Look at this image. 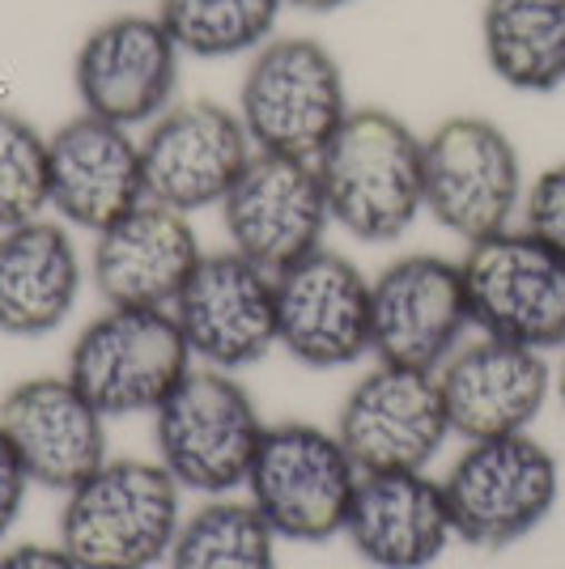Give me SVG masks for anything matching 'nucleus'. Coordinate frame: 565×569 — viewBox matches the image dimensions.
Masks as SVG:
<instances>
[{"label":"nucleus","instance_id":"1","mask_svg":"<svg viewBox=\"0 0 565 569\" xmlns=\"http://www.w3.org/2000/svg\"><path fill=\"white\" fill-rule=\"evenodd\" d=\"M315 167L331 226L357 242H396L425 213L422 137L387 107H354Z\"/></svg>","mask_w":565,"mask_h":569},{"label":"nucleus","instance_id":"2","mask_svg":"<svg viewBox=\"0 0 565 569\" xmlns=\"http://www.w3.org/2000/svg\"><path fill=\"white\" fill-rule=\"evenodd\" d=\"M179 485L153 459H107L65 493L60 548L81 569H158L184 522Z\"/></svg>","mask_w":565,"mask_h":569},{"label":"nucleus","instance_id":"3","mask_svg":"<svg viewBox=\"0 0 565 569\" xmlns=\"http://www.w3.org/2000/svg\"><path fill=\"white\" fill-rule=\"evenodd\" d=\"M235 111L259 153L315 162L354 102L328 43L310 34H272L251 51Z\"/></svg>","mask_w":565,"mask_h":569},{"label":"nucleus","instance_id":"4","mask_svg":"<svg viewBox=\"0 0 565 569\" xmlns=\"http://www.w3.org/2000/svg\"><path fill=\"white\" fill-rule=\"evenodd\" d=\"M264 429L251 391L212 366H191L153 412L158 463L179 489L205 498H230L247 485Z\"/></svg>","mask_w":565,"mask_h":569},{"label":"nucleus","instance_id":"5","mask_svg":"<svg viewBox=\"0 0 565 569\" xmlns=\"http://www.w3.org/2000/svg\"><path fill=\"white\" fill-rule=\"evenodd\" d=\"M455 540L468 548H511L548 522L562 498V463L532 433L468 442L443 476Z\"/></svg>","mask_w":565,"mask_h":569},{"label":"nucleus","instance_id":"6","mask_svg":"<svg viewBox=\"0 0 565 569\" xmlns=\"http://www.w3.org/2000/svg\"><path fill=\"white\" fill-rule=\"evenodd\" d=\"M357 480L361 472L336 429L281 421L264 429L242 489L264 522L277 531V540L328 545L345 536Z\"/></svg>","mask_w":565,"mask_h":569},{"label":"nucleus","instance_id":"7","mask_svg":"<svg viewBox=\"0 0 565 569\" xmlns=\"http://www.w3.org/2000/svg\"><path fill=\"white\" fill-rule=\"evenodd\" d=\"M425 213L459 242L511 230L523 213V153L489 116H447L422 137Z\"/></svg>","mask_w":565,"mask_h":569},{"label":"nucleus","instance_id":"8","mask_svg":"<svg viewBox=\"0 0 565 569\" xmlns=\"http://www.w3.org/2000/svg\"><path fill=\"white\" fill-rule=\"evenodd\" d=\"M196 357L170 310L107 307L69 349V382L111 417H153Z\"/></svg>","mask_w":565,"mask_h":569},{"label":"nucleus","instance_id":"9","mask_svg":"<svg viewBox=\"0 0 565 569\" xmlns=\"http://www.w3.org/2000/svg\"><path fill=\"white\" fill-rule=\"evenodd\" d=\"M472 328L523 349H565V256L527 226L468 242L464 251Z\"/></svg>","mask_w":565,"mask_h":569},{"label":"nucleus","instance_id":"10","mask_svg":"<svg viewBox=\"0 0 565 569\" xmlns=\"http://www.w3.org/2000/svg\"><path fill=\"white\" fill-rule=\"evenodd\" d=\"M184 48L158 13H116L98 22L72 56V90L81 111L119 128H149L175 107Z\"/></svg>","mask_w":565,"mask_h":569},{"label":"nucleus","instance_id":"11","mask_svg":"<svg viewBox=\"0 0 565 569\" xmlns=\"http://www.w3.org/2000/svg\"><path fill=\"white\" fill-rule=\"evenodd\" d=\"M468 328L472 310L459 260L413 251L370 281V353L383 366L438 375Z\"/></svg>","mask_w":565,"mask_h":569},{"label":"nucleus","instance_id":"12","mask_svg":"<svg viewBox=\"0 0 565 569\" xmlns=\"http://www.w3.org/2000/svg\"><path fill=\"white\" fill-rule=\"evenodd\" d=\"M251 158L256 144L235 107L212 98L175 102L141 137L145 196L188 217L221 209Z\"/></svg>","mask_w":565,"mask_h":569},{"label":"nucleus","instance_id":"13","mask_svg":"<svg viewBox=\"0 0 565 569\" xmlns=\"http://www.w3.org/2000/svg\"><path fill=\"white\" fill-rule=\"evenodd\" d=\"M336 438L357 472H425L450 438L438 375L378 361L345 391Z\"/></svg>","mask_w":565,"mask_h":569},{"label":"nucleus","instance_id":"14","mask_svg":"<svg viewBox=\"0 0 565 569\" xmlns=\"http://www.w3.org/2000/svg\"><path fill=\"white\" fill-rule=\"evenodd\" d=\"M230 251L268 268L272 277L324 247L331 226L319 167L307 158L259 153L221 200Z\"/></svg>","mask_w":565,"mask_h":569},{"label":"nucleus","instance_id":"15","mask_svg":"<svg viewBox=\"0 0 565 569\" xmlns=\"http://www.w3.org/2000/svg\"><path fill=\"white\" fill-rule=\"evenodd\" d=\"M170 315L196 366L235 375L277 349V277L238 251H212Z\"/></svg>","mask_w":565,"mask_h":569},{"label":"nucleus","instance_id":"16","mask_svg":"<svg viewBox=\"0 0 565 569\" xmlns=\"http://www.w3.org/2000/svg\"><path fill=\"white\" fill-rule=\"evenodd\" d=\"M277 349L310 370H345L370 357V277L331 247L281 268Z\"/></svg>","mask_w":565,"mask_h":569},{"label":"nucleus","instance_id":"17","mask_svg":"<svg viewBox=\"0 0 565 569\" xmlns=\"http://www.w3.org/2000/svg\"><path fill=\"white\" fill-rule=\"evenodd\" d=\"M450 433L464 442L527 433L553 396V366L541 349L480 336L438 366Z\"/></svg>","mask_w":565,"mask_h":569},{"label":"nucleus","instance_id":"18","mask_svg":"<svg viewBox=\"0 0 565 569\" xmlns=\"http://www.w3.org/2000/svg\"><path fill=\"white\" fill-rule=\"evenodd\" d=\"M200 260L205 251L191 217L158 200H141L132 213L95 234L90 281L107 307L170 310Z\"/></svg>","mask_w":565,"mask_h":569},{"label":"nucleus","instance_id":"19","mask_svg":"<svg viewBox=\"0 0 565 569\" xmlns=\"http://www.w3.org/2000/svg\"><path fill=\"white\" fill-rule=\"evenodd\" d=\"M48 183L51 213L90 234L149 200L141 141L132 137V128H119L90 111L65 119L48 137Z\"/></svg>","mask_w":565,"mask_h":569},{"label":"nucleus","instance_id":"20","mask_svg":"<svg viewBox=\"0 0 565 569\" xmlns=\"http://www.w3.org/2000/svg\"><path fill=\"white\" fill-rule=\"evenodd\" d=\"M0 429L39 489L69 493L107 455V417L86 400L69 375H39L13 382L0 400Z\"/></svg>","mask_w":565,"mask_h":569},{"label":"nucleus","instance_id":"21","mask_svg":"<svg viewBox=\"0 0 565 569\" xmlns=\"http://www.w3.org/2000/svg\"><path fill=\"white\" fill-rule=\"evenodd\" d=\"M345 540L375 569H429L455 540L443 480L429 472H361Z\"/></svg>","mask_w":565,"mask_h":569},{"label":"nucleus","instance_id":"22","mask_svg":"<svg viewBox=\"0 0 565 569\" xmlns=\"http://www.w3.org/2000/svg\"><path fill=\"white\" fill-rule=\"evenodd\" d=\"M81 251L65 221L34 217L0 230V332L34 340L65 328L81 298Z\"/></svg>","mask_w":565,"mask_h":569},{"label":"nucleus","instance_id":"23","mask_svg":"<svg viewBox=\"0 0 565 569\" xmlns=\"http://www.w3.org/2000/svg\"><path fill=\"white\" fill-rule=\"evenodd\" d=\"M480 51L515 94H557L565 86V0H485Z\"/></svg>","mask_w":565,"mask_h":569},{"label":"nucleus","instance_id":"24","mask_svg":"<svg viewBox=\"0 0 565 569\" xmlns=\"http://www.w3.org/2000/svg\"><path fill=\"white\" fill-rule=\"evenodd\" d=\"M277 531L247 498H209L179 522L166 569H277Z\"/></svg>","mask_w":565,"mask_h":569},{"label":"nucleus","instance_id":"25","mask_svg":"<svg viewBox=\"0 0 565 569\" xmlns=\"http://www.w3.org/2000/svg\"><path fill=\"white\" fill-rule=\"evenodd\" d=\"M285 0H158V18L191 60L259 51L281 22Z\"/></svg>","mask_w":565,"mask_h":569},{"label":"nucleus","instance_id":"26","mask_svg":"<svg viewBox=\"0 0 565 569\" xmlns=\"http://www.w3.org/2000/svg\"><path fill=\"white\" fill-rule=\"evenodd\" d=\"M48 209V137L22 111L0 107V230L26 226Z\"/></svg>","mask_w":565,"mask_h":569},{"label":"nucleus","instance_id":"27","mask_svg":"<svg viewBox=\"0 0 565 569\" xmlns=\"http://www.w3.org/2000/svg\"><path fill=\"white\" fill-rule=\"evenodd\" d=\"M523 226L565 256V162L541 170L523 196Z\"/></svg>","mask_w":565,"mask_h":569},{"label":"nucleus","instance_id":"28","mask_svg":"<svg viewBox=\"0 0 565 569\" xmlns=\"http://www.w3.org/2000/svg\"><path fill=\"white\" fill-rule=\"evenodd\" d=\"M30 485H34V480H30V472H26L22 455L13 451L9 433L0 429V540L13 531V522L22 519Z\"/></svg>","mask_w":565,"mask_h":569},{"label":"nucleus","instance_id":"29","mask_svg":"<svg viewBox=\"0 0 565 569\" xmlns=\"http://www.w3.org/2000/svg\"><path fill=\"white\" fill-rule=\"evenodd\" d=\"M0 569H81L60 545H13L0 552Z\"/></svg>","mask_w":565,"mask_h":569},{"label":"nucleus","instance_id":"30","mask_svg":"<svg viewBox=\"0 0 565 569\" xmlns=\"http://www.w3.org/2000/svg\"><path fill=\"white\" fill-rule=\"evenodd\" d=\"M357 0H285V9H298V13H315V18H324V13H340V9H349Z\"/></svg>","mask_w":565,"mask_h":569},{"label":"nucleus","instance_id":"31","mask_svg":"<svg viewBox=\"0 0 565 569\" xmlns=\"http://www.w3.org/2000/svg\"><path fill=\"white\" fill-rule=\"evenodd\" d=\"M553 391H557V400H562V412H565V349H562V361H557V370H553Z\"/></svg>","mask_w":565,"mask_h":569}]
</instances>
